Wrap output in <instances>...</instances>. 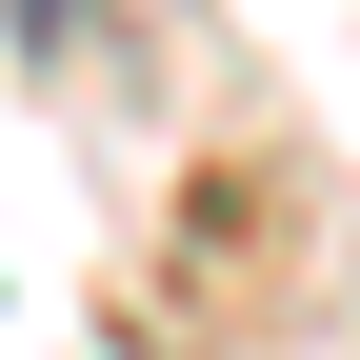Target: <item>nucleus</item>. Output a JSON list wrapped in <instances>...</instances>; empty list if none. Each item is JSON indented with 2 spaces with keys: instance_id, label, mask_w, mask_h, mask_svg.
Instances as JSON below:
<instances>
[]
</instances>
